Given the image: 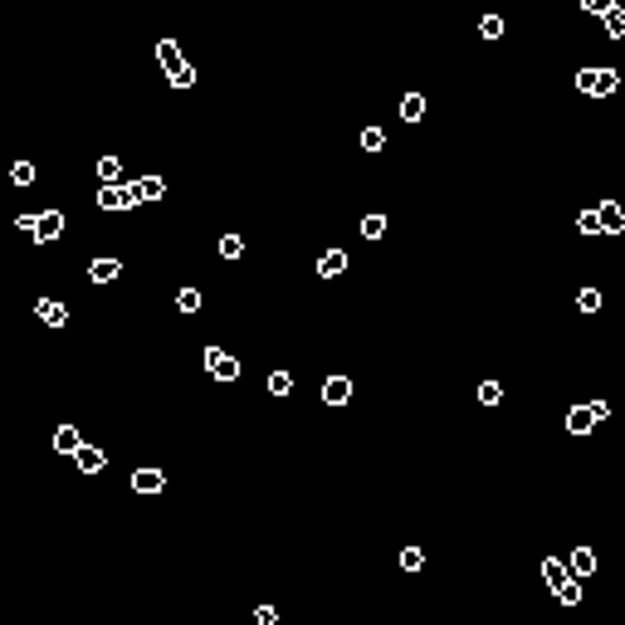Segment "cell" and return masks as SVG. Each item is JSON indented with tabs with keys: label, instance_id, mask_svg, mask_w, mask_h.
I'll return each instance as SVG.
<instances>
[{
	"label": "cell",
	"instance_id": "6da1fadb",
	"mask_svg": "<svg viewBox=\"0 0 625 625\" xmlns=\"http://www.w3.org/2000/svg\"><path fill=\"white\" fill-rule=\"evenodd\" d=\"M577 88L591 93V98H611V93L621 88V74L606 69V64H596V69H581V74H577Z\"/></svg>",
	"mask_w": 625,
	"mask_h": 625
},
{
	"label": "cell",
	"instance_id": "7a4b0ae2",
	"mask_svg": "<svg viewBox=\"0 0 625 625\" xmlns=\"http://www.w3.org/2000/svg\"><path fill=\"white\" fill-rule=\"evenodd\" d=\"M201 362H206V371L215 376V381H239V362H235L225 347H206Z\"/></svg>",
	"mask_w": 625,
	"mask_h": 625
},
{
	"label": "cell",
	"instance_id": "3957f363",
	"mask_svg": "<svg viewBox=\"0 0 625 625\" xmlns=\"http://www.w3.org/2000/svg\"><path fill=\"white\" fill-rule=\"evenodd\" d=\"M64 225H69V215H64V210H39V215H34V239H39V244H49V239H59V235H64Z\"/></svg>",
	"mask_w": 625,
	"mask_h": 625
},
{
	"label": "cell",
	"instance_id": "277c9868",
	"mask_svg": "<svg viewBox=\"0 0 625 625\" xmlns=\"http://www.w3.org/2000/svg\"><path fill=\"white\" fill-rule=\"evenodd\" d=\"M98 206L103 210H132L137 206V196H132V186L122 181V186H103V191H98Z\"/></svg>",
	"mask_w": 625,
	"mask_h": 625
},
{
	"label": "cell",
	"instance_id": "5b68a950",
	"mask_svg": "<svg viewBox=\"0 0 625 625\" xmlns=\"http://www.w3.org/2000/svg\"><path fill=\"white\" fill-rule=\"evenodd\" d=\"M157 64L166 69V79H171V74H181V69H186V54H181V44H171V39H157Z\"/></svg>",
	"mask_w": 625,
	"mask_h": 625
},
{
	"label": "cell",
	"instance_id": "8992f818",
	"mask_svg": "<svg viewBox=\"0 0 625 625\" xmlns=\"http://www.w3.org/2000/svg\"><path fill=\"white\" fill-rule=\"evenodd\" d=\"M74 464H79L84 474H103V469H107V454L98 449V445H79V449H74Z\"/></svg>",
	"mask_w": 625,
	"mask_h": 625
},
{
	"label": "cell",
	"instance_id": "52a82bcc",
	"mask_svg": "<svg viewBox=\"0 0 625 625\" xmlns=\"http://www.w3.org/2000/svg\"><path fill=\"white\" fill-rule=\"evenodd\" d=\"M591 572H596V552H591V547H577L572 562H567V577H572V581H586Z\"/></svg>",
	"mask_w": 625,
	"mask_h": 625
},
{
	"label": "cell",
	"instance_id": "ba28073f",
	"mask_svg": "<svg viewBox=\"0 0 625 625\" xmlns=\"http://www.w3.org/2000/svg\"><path fill=\"white\" fill-rule=\"evenodd\" d=\"M322 401H327V406H347V401H352V381H347V376H327V381H322Z\"/></svg>",
	"mask_w": 625,
	"mask_h": 625
},
{
	"label": "cell",
	"instance_id": "9c48e42d",
	"mask_svg": "<svg viewBox=\"0 0 625 625\" xmlns=\"http://www.w3.org/2000/svg\"><path fill=\"white\" fill-rule=\"evenodd\" d=\"M596 225H601L606 235H621V225H625V210L616 206V201H601V206H596Z\"/></svg>",
	"mask_w": 625,
	"mask_h": 625
},
{
	"label": "cell",
	"instance_id": "30bf717a",
	"mask_svg": "<svg viewBox=\"0 0 625 625\" xmlns=\"http://www.w3.org/2000/svg\"><path fill=\"white\" fill-rule=\"evenodd\" d=\"M132 489H137V494H162V489H166V474H162V469H137V474H132Z\"/></svg>",
	"mask_w": 625,
	"mask_h": 625
},
{
	"label": "cell",
	"instance_id": "8fae6325",
	"mask_svg": "<svg viewBox=\"0 0 625 625\" xmlns=\"http://www.w3.org/2000/svg\"><path fill=\"white\" fill-rule=\"evenodd\" d=\"M39 322H44V327H64V322H69V308H64V303H59V298H39Z\"/></svg>",
	"mask_w": 625,
	"mask_h": 625
},
{
	"label": "cell",
	"instance_id": "7c38bea8",
	"mask_svg": "<svg viewBox=\"0 0 625 625\" xmlns=\"http://www.w3.org/2000/svg\"><path fill=\"white\" fill-rule=\"evenodd\" d=\"M567 430H572V435H591V430H596L591 406H572V411H567Z\"/></svg>",
	"mask_w": 625,
	"mask_h": 625
},
{
	"label": "cell",
	"instance_id": "4fadbf2b",
	"mask_svg": "<svg viewBox=\"0 0 625 625\" xmlns=\"http://www.w3.org/2000/svg\"><path fill=\"white\" fill-rule=\"evenodd\" d=\"M132 196L137 201H162L166 196V181L162 176H142V181H132Z\"/></svg>",
	"mask_w": 625,
	"mask_h": 625
},
{
	"label": "cell",
	"instance_id": "5bb4252c",
	"mask_svg": "<svg viewBox=\"0 0 625 625\" xmlns=\"http://www.w3.org/2000/svg\"><path fill=\"white\" fill-rule=\"evenodd\" d=\"M342 269H347V249H327V254L317 259V274H322V279H337Z\"/></svg>",
	"mask_w": 625,
	"mask_h": 625
},
{
	"label": "cell",
	"instance_id": "9a60e30c",
	"mask_svg": "<svg viewBox=\"0 0 625 625\" xmlns=\"http://www.w3.org/2000/svg\"><path fill=\"white\" fill-rule=\"evenodd\" d=\"M117 274H122L117 259H93V264H88V279H93V284H112Z\"/></svg>",
	"mask_w": 625,
	"mask_h": 625
},
{
	"label": "cell",
	"instance_id": "2e32d148",
	"mask_svg": "<svg viewBox=\"0 0 625 625\" xmlns=\"http://www.w3.org/2000/svg\"><path fill=\"white\" fill-rule=\"evenodd\" d=\"M79 445H84V440H79L74 425H59V430H54V449H59V454H74Z\"/></svg>",
	"mask_w": 625,
	"mask_h": 625
},
{
	"label": "cell",
	"instance_id": "e0dca14e",
	"mask_svg": "<svg viewBox=\"0 0 625 625\" xmlns=\"http://www.w3.org/2000/svg\"><path fill=\"white\" fill-rule=\"evenodd\" d=\"M542 581H547V586H562V581H572V577H567V562L547 557V562H542Z\"/></svg>",
	"mask_w": 625,
	"mask_h": 625
},
{
	"label": "cell",
	"instance_id": "ac0fdd59",
	"mask_svg": "<svg viewBox=\"0 0 625 625\" xmlns=\"http://www.w3.org/2000/svg\"><path fill=\"white\" fill-rule=\"evenodd\" d=\"M401 117H406V122H420V117H425V93H406V98H401Z\"/></svg>",
	"mask_w": 625,
	"mask_h": 625
},
{
	"label": "cell",
	"instance_id": "d6986e66",
	"mask_svg": "<svg viewBox=\"0 0 625 625\" xmlns=\"http://www.w3.org/2000/svg\"><path fill=\"white\" fill-rule=\"evenodd\" d=\"M98 176H103V186H122V162L117 157H103L98 162Z\"/></svg>",
	"mask_w": 625,
	"mask_h": 625
},
{
	"label": "cell",
	"instance_id": "ffe728a7",
	"mask_svg": "<svg viewBox=\"0 0 625 625\" xmlns=\"http://www.w3.org/2000/svg\"><path fill=\"white\" fill-rule=\"evenodd\" d=\"M552 596L562 606H581V581H562V586H552Z\"/></svg>",
	"mask_w": 625,
	"mask_h": 625
},
{
	"label": "cell",
	"instance_id": "44dd1931",
	"mask_svg": "<svg viewBox=\"0 0 625 625\" xmlns=\"http://www.w3.org/2000/svg\"><path fill=\"white\" fill-rule=\"evenodd\" d=\"M601 20H606V34H611V39H621V34H625V10H621V5H611Z\"/></svg>",
	"mask_w": 625,
	"mask_h": 625
},
{
	"label": "cell",
	"instance_id": "7402d4cb",
	"mask_svg": "<svg viewBox=\"0 0 625 625\" xmlns=\"http://www.w3.org/2000/svg\"><path fill=\"white\" fill-rule=\"evenodd\" d=\"M201 303H206V298H201V289H181V294H176V308H181V312H201Z\"/></svg>",
	"mask_w": 625,
	"mask_h": 625
},
{
	"label": "cell",
	"instance_id": "603a6c76",
	"mask_svg": "<svg viewBox=\"0 0 625 625\" xmlns=\"http://www.w3.org/2000/svg\"><path fill=\"white\" fill-rule=\"evenodd\" d=\"M479 34H484V39H499V34H504V15H484V20H479Z\"/></svg>",
	"mask_w": 625,
	"mask_h": 625
},
{
	"label": "cell",
	"instance_id": "cb8c5ba5",
	"mask_svg": "<svg viewBox=\"0 0 625 625\" xmlns=\"http://www.w3.org/2000/svg\"><path fill=\"white\" fill-rule=\"evenodd\" d=\"M381 147H386V132L381 127H367L362 132V152H381Z\"/></svg>",
	"mask_w": 625,
	"mask_h": 625
},
{
	"label": "cell",
	"instance_id": "d4e9b609",
	"mask_svg": "<svg viewBox=\"0 0 625 625\" xmlns=\"http://www.w3.org/2000/svg\"><path fill=\"white\" fill-rule=\"evenodd\" d=\"M10 181H15V186H29V181H34V162H15V166H10Z\"/></svg>",
	"mask_w": 625,
	"mask_h": 625
},
{
	"label": "cell",
	"instance_id": "484cf974",
	"mask_svg": "<svg viewBox=\"0 0 625 625\" xmlns=\"http://www.w3.org/2000/svg\"><path fill=\"white\" fill-rule=\"evenodd\" d=\"M362 235H367V239H381V235H386V215H367V220H362Z\"/></svg>",
	"mask_w": 625,
	"mask_h": 625
},
{
	"label": "cell",
	"instance_id": "4316f807",
	"mask_svg": "<svg viewBox=\"0 0 625 625\" xmlns=\"http://www.w3.org/2000/svg\"><path fill=\"white\" fill-rule=\"evenodd\" d=\"M220 254H225V259H239V254H244V239H239V235H220Z\"/></svg>",
	"mask_w": 625,
	"mask_h": 625
},
{
	"label": "cell",
	"instance_id": "83f0119b",
	"mask_svg": "<svg viewBox=\"0 0 625 625\" xmlns=\"http://www.w3.org/2000/svg\"><path fill=\"white\" fill-rule=\"evenodd\" d=\"M269 391H274V396H289V391H294V376H289V371H269Z\"/></svg>",
	"mask_w": 625,
	"mask_h": 625
},
{
	"label": "cell",
	"instance_id": "f1b7e54d",
	"mask_svg": "<svg viewBox=\"0 0 625 625\" xmlns=\"http://www.w3.org/2000/svg\"><path fill=\"white\" fill-rule=\"evenodd\" d=\"M479 401H484V406H499V401H504V386H499V381H484V386H479Z\"/></svg>",
	"mask_w": 625,
	"mask_h": 625
},
{
	"label": "cell",
	"instance_id": "f546056e",
	"mask_svg": "<svg viewBox=\"0 0 625 625\" xmlns=\"http://www.w3.org/2000/svg\"><path fill=\"white\" fill-rule=\"evenodd\" d=\"M577 308H581V312H596V308H601V294H596V289H581V294H577Z\"/></svg>",
	"mask_w": 625,
	"mask_h": 625
},
{
	"label": "cell",
	"instance_id": "4dcf8cb0",
	"mask_svg": "<svg viewBox=\"0 0 625 625\" xmlns=\"http://www.w3.org/2000/svg\"><path fill=\"white\" fill-rule=\"evenodd\" d=\"M401 567H406V572H420V567H425V552H420V547H406V552H401Z\"/></svg>",
	"mask_w": 625,
	"mask_h": 625
},
{
	"label": "cell",
	"instance_id": "1f68e13d",
	"mask_svg": "<svg viewBox=\"0 0 625 625\" xmlns=\"http://www.w3.org/2000/svg\"><path fill=\"white\" fill-rule=\"evenodd\" d=\"M577 230H581V235H596V230H601V225H596V210H581V215H577Z\"/></svg>",
	"mask_w": 625,
	"mask_h": 625
},
{
	"label": "cell",
	"instance_id": "d6a6232c",
	"mask_svg": "<svg viewBox=\"0 0 625 625\" xmlns=\"http://www.w3.org/2000/svg\"><path fill=\"white\" fill-rule=\"evenodd\" d=\"M577 5H581V10H586V15H606V10H611V5H616V0H577Z\"/></svg>",
	"mask_w": 625,
	"mask_h": 625
},
{
	"label": "cell",
	"instance_id": "836d02e7",
	"mask_svg": "<svg viewBox=\"0 0 625 625\" xmlns=\"http://www.w3.org/2000/svg\"><path fill=\"white\" fill-rule=\"evenodd\" d=\"M171 84H176V88H191V84H196V69H191V64H186V69H181V74H171Z\"/></svg>",
	"mask_w": 625,
	"mask_h": 625
},
{
	"label": "cell",
	"instance_id": "e575fe53",
	"mask_svg": "<svg viewBox=\"0 0 625 625\" xmlns=\"http://www.w3.org/2000/svg\"><path fill=\"white\" fill-rule=\"evenodd\" d=\"M254 621H259V625H279V611H274V606H259V611H254Z\"/></svg>",
	"mask_w": 625,
	"mask_h": 625
}]
</instances>
